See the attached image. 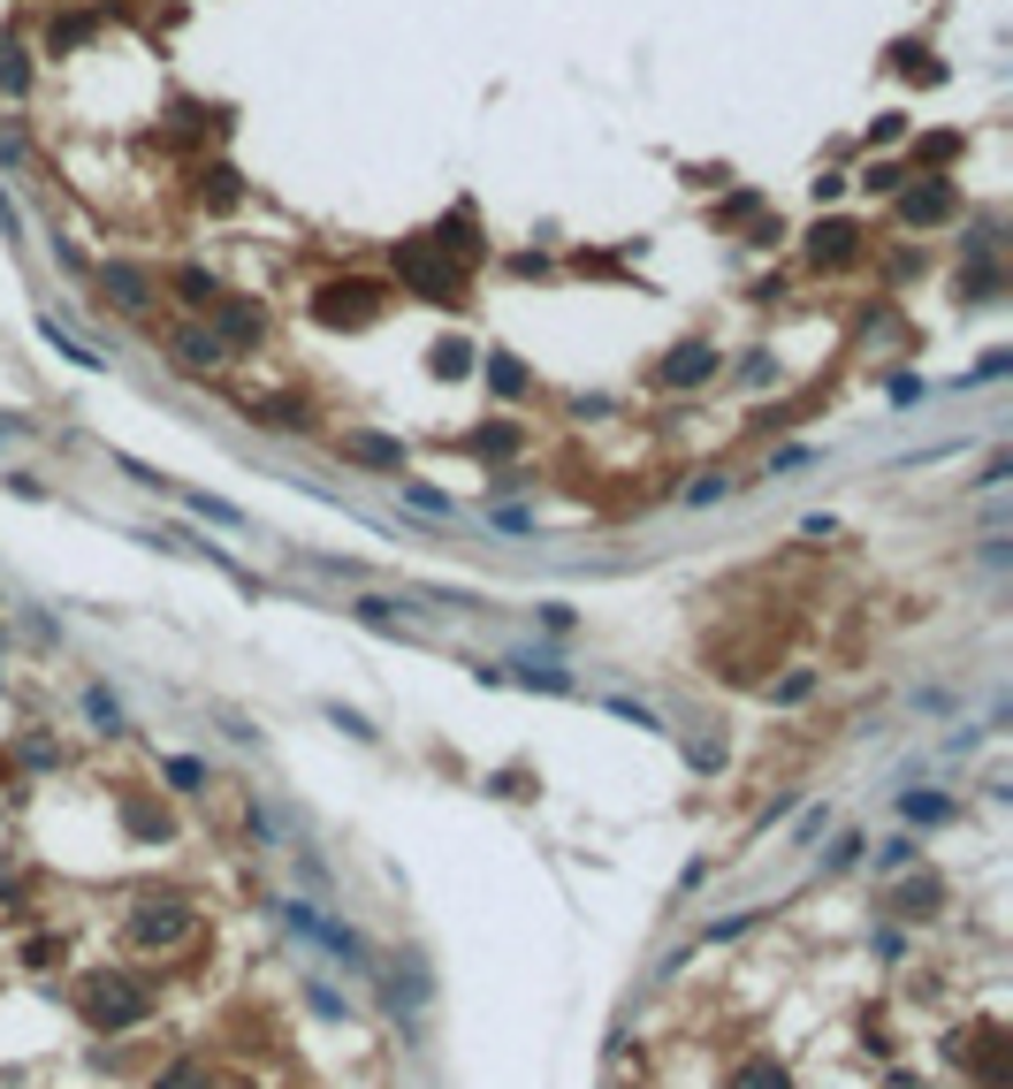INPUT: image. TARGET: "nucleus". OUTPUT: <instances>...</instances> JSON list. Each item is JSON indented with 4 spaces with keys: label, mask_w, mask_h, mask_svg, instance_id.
<instances>
[{
    "label": "nucleus",
    "mask_w": 1013,
    "mask_h": 1089,
    "mask_svg": "<svg viewBox=\"0 0 1013 1089\" xmlns=\"http://www.w3.org/2000/svg\"><path fill=\"white\" fill-rule=\"evenodd\" d=\"M84 1021H92V1029H138V1021H146V990L123 983V975H100V983L84 990Z\"/></svg>",
    "instance_id": "f257e3e1"
},
{
    "label": "nucleus",
    "mask_w": 1013,
    "mask_h": 1089,
    "mask_svg": "<svg viewBox=\"0 0 1013 1089\" xmlns=\"http://www.w3.org/2000/svg\"><path fill=\"white\" fill-rule=\"evenodd\" d=\"M100 283L115 290V306H123V312H146V306H153V283H146V267H115V260H107V267H100Z\"/></svg>",
    "instance_id": "f03ea898"
},
{
    "label": "nucleus",
    "mask_w": 1013,
    "mask_h": 1089,
    "mask_svg": "<svg viewBox=\"0 0 1013 1089\" xmlns=\"http://www.w3.org/2000/svg\"><path fill=\"white\" fill-rule=\"evenodd\" d=\"M701 374H716V351H709V343H678L671 366H664V381H701Z\"/></svg>",
    "instance_id": "7ed1b4c3"
},
{
    "label": "nucleus",
    "mask_w": 1013,
    "mask_h": 1089,
    "mask_svg": "<svg viewBox=\"0 0 1013 1089\" xmlns=\"http://www.w3.org/2000/svg\"><path fill=\"white\" fill-rule=\"evenodd\" d=\"M510 678H518V686H541V693H572V670H556V663H541V655H533V663L518 655Z\"/></svg>",
    "instance_id": "20e7f679"
},
{
    "label": "nucleus",
    "mask_w": 1013,
    "mask_h": 1089,
    "mask_svg": "<svg viewBox=\"0 0 1013 1089\" xmlns=\"http://www.w3.org/2000/svg\"><path fill=\"white\" fill-rule=\"evenodd\" d=\"M343 450H350V458H366V466H389V472H404V450H396L389 435H350Z\"/></svg>",
    "instance_id": "39448f33"
},
{
    "label": "nucleus",
    "mask_w": 1013,
    "mask_h": 1089,
    "mask_svg": "<svg viewBox=\"0 0 1013 1089\" xmlns=\"http://www.w3.org/2000/svg\"><path fill=\"white\" fill-rule=\"evenodd\" d=\"M252 335H260V312L252 306H221V335H214V343H252Z\"/></svg>",
    "instance_id": "423d86ee"
},
{
    "label": "nucleus",
    "mask_w": 1013,
    "mask_h": 1089,
    "mask_svg": "<svg viewBox=\"0 0 1013 1089\" xmlns=\"http://www.w3.org/2000/svg\"><path fill=\"white\" fill-rule=\"evenodd\" d=\"M937 214H953V191H945V183H930V191L907 198V221H937Z\"/></svg>",
    "instance_id": "0eeeda50"
},
{
    "label": "nucleus",
    "mask_w": 1013,
    "mask_h": 1089,
    "mask_svg": "<svg viewBox=\"0 0 1013 1089\" xmlns=\"http://www.w3.org/2000/svg\"><path fill=\"white\" fill-rule=\"evenodd\" d=\"M175 351H183V366H214V358H221V343H214V335H183Z\"/></svg>",
    "instance_id": "6e6552de"
},
{
    "label": "nucleus",
    "mask_w": 1013,
    "mask_h": 1089,
    "mask_svg": "<svg viewBox=\"0 0 1013 1089\" xmlns=\"http://www.w3.org/2000/svg\"><path fill=\"white\" fill-rule=\"evenodd\" d=\"M845 237H853L845 221H824V229H816V260H839V252H845Z\"/></svg>",
    "instance_id": "1a4fd4ad"
},
{
    "label": "nucleus",
    "mask_w": 1013,
    "mask_h": 1089,
    "mask_svg": "<svg viewBox=\"0 0 1013 1089\" xmlns=\"http://www.w3.org/2000/svg\"><path fill=\"white\" fill-rule=\"evenodd\" d=\"M198 1082H206V1067H198V1059H183V1067H175L161 1089H198Z\"/></svg>",
    "instance_id": "9d476101"
},
{
    "label": "nucleus",
    "mask_w": 1013,
    "mask_h": 1089,
    "mask_svg": "<svg viewBox=\"0 0 1013 1089\" xmlns=\"http://www.w3.org/2000/svg\"><path fill=\"white\" fill-rule=\"evenodd\" d=\"M0 84H8V92H23V61H15V46L0 54Z\"/></svg>",
    "instance_id": "9b49d317"
},
{
    "label": "nucleus",
    "mask_w": 1013,
    "mask_h": 1089,
    "mask_svg": "<svg viewBox=\"0 0 1013 1089\" xmlns=\"http://www.w3.org/2000/svg\"><path fill=\"white\" fill-rule=\"evenodd\" d=\"M0 237H15V206H8V191H0Z\"/></svg>",
    "instance_id": "f8f14e48"
}]
</instances>
